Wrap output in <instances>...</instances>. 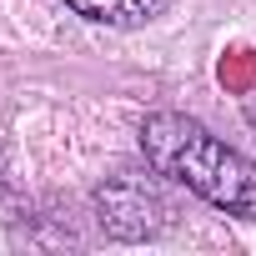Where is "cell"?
<instances>
[{
	"mask_svg": "<svg viewBox=\"0 0 256 256\" xmlns=\"http://www.w3.org/2000/svg\"><path fill=\"white\" fill-rule=\"evenodd\" d=\"M141 151L156 176L181 181L201 201L221 206L226 216L256 221V161H246L236 146L211 136L201 120L181 110H156L141 126Z\"/></svg>",
	"mask_w": 256,
	"mask_h": 256,
	"instance_id": "1",
	"label": "cell"
},
{
	"mask_svg": "<svg viewBox=\"0 0 256 256\" xmlns=\"http://www.w3.org/2000/svg\"><path fill=\"white\" fill-rule=\"evenodd\" d=\"M96 206H100V226L120 241H141L166 226V201L151 176H131V171L116 176L110 186H100Z\"/></svg>",
	"mask_w": 256,
	"mask_h": 256,
	"instance_id": "2",
	"label": "cell"
},
{
	"mask_svg": "<svg viewBox=\"0 0 256 256\" xmlns=\"http://www.w3.org/2000/svg\"><path fill=\"white\" fill-rule=\"evenodd\" d=\"M66 6L96 26H116V30H136L146 20H156L171 0H66Z\"/></svg>",
	"mask_w": 256,
	"mask_h": 256,
	"instance_id": "3",
	"label": "cell"
}]
</instances>
